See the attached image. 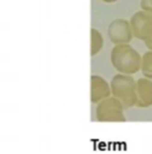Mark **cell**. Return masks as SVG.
Returning <instances> with one entry per match:
<instances>
[{
    "label": "cell",
    "instance_id": "1",
    "mask_svg": "<svg viewBox=\"0 0 152 154\" xmlns=\"http://www.w3.org/2000/svg\"><path fill=\"white\" fill-rule=\"evenodd\" d=\"M111 62L113 66L123 74H134L141 66L139 54L128 43L116 45L111 52Z\"/></svg>",
    "mask_w": 152,
    "mask_h": 154
},
{
    "label": "cell",
    "instance_id": "2",
    "mask_svg": "<svg viewBox=\"0 0 152 154\" xmlns=\"http://www.w3.org/2000/svg\"><path fill=\"white\" fill-rule=\"evenodd\" d=\"M111 92L126 109L136 106V82L128 74H117L112 78Z\"/></svg>",
    "mask_w": 152,
    "mask_h": 154
},
{
    "label": "cell",
    "instance_id": "3",
    "mask_svg": "<svg viewBox=\"0 0 152 154\" xmlns=\"http://www.w3.org/2000/svg\"><path fill=\"white\" fill-rule=\"evenodd\" d=\"M124 105L116 97H108L99 101L96 108V118L103 122H123L126 120L124 115Z\"/></svg>",
    "mask_w": 152,
    "mask_h": 154
},
{
    "label": "cell",
    "instance_id": "4",
    "mask_svg": "<svg viewBox=\"0 0 152 154\" xmlns=\"http://www.w3.org/2000/svg\"><path fill=\"white\" fill-rule=\"evenodd\" d=\"M130 23L133 35L143 40L152 51V14L146 11L138 12L133 15Z\"/></svg>",
    "mask_w": 152,
    "mask_h": 154
},
{
    "label": "cell",
    "instance_id": "5",
    "mask_svg": "<svg viewBox=\"0 0 152 154\" xmlns=\"http://www.w3.org/2000/svg\"><path fill=\"white\" fill-rule=\"evenodd\" d=\"M108 35L110 40L115 45L128 43L133 35L131 23L125 19H115L109 26Z\"/></svg>",
    "mask_w": 152,
    "mask_h": 154
},
{
    "label": "cell",
    "instance_id": "6",
    "mask_svg": "<svg viewBox=\"0 0 152 154\" xmlns=\"http://www.w3.org/2000/svg\"><path fill=\"white\" fill-rule=\"evenodd\" d=\"M152 106V80L145 77L136 82V107L149 108Z\"/></svg>",
    "mask_w": 152,
    "mask_h": 154
},
{
    "label": "cell",
    "instance_id": "7",
    "mask_svg": "<svg viewBox=\"0 0 152 154\" xmlns=\"http://www.w3.org/2000/svg\"><path fill=\"white\" fill-rule=\"evenodd\" d=\"M111 93V87L103 77L98 75L91 76V101L93 103L110 97Z\"/></svg>",
    "mask_w": 152,
    "mask_h": 154
},
{
    "label": "cell",
    "instance_id": "8",
    "mask_svg": "<svg viewBox=\"0 0 152 154\" xmlns=\"http://www.w3.org/2000/svg\"><path fill=\"white\" fill-rule=\"evenodd\" d=\"M141 72L144 76L152 79V51H149L144 54L141 58Z\"/></svg>",
    "mask_w": 152,
    "mask_h": 154
},
{
    "label": "cell",
    "instance_id": "9",
    "mask_svg": "<svg viewBox=\"0 0 152 154\" xmlns=\"http://www.w3.org/2000/svg\"><path fill=\"white\" fill-rule=\"evenodd\" d=\"M91 38H92V47H91V55H96L104 45V40L98 31L92 29L91 30Z\"/></svg>",
    "mask_w": 152,
    "mask_h": 154
},
{
    "label": "cell",
    "instance_id": "10",
    "mask_svg": "<svg viewBox=\"0 0 152 154\" xmlns=\"http://www.w3.org/2000/svg\"><path fill=\"white\" fill-rule=\"evenodd\" d=\"M141 8L143 9V11L152 14V0H141Z\"/></svg>",
    "mask_w": 152,
    "mask_h": 154
},
{
    "label": "cell",
    "instance_id": "11",
    "mask_svg": "<svg viewBox=\"0 0 152 154\" xmlns=\"http://www.w3.org/2000/svg\"><path fill=\"white\" fill-rule=\"evenodd\" d=\"M105 2H115L116 0H104Z\"/></svg>",
    "mask_w": 152,
    "mask_h": 154
}]
</instances>
